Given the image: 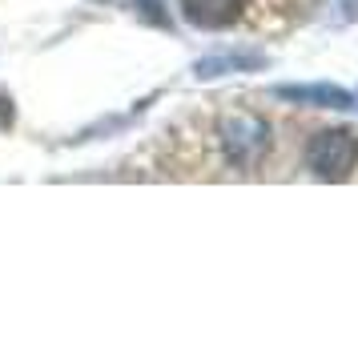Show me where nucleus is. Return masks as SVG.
Instances as JSON below:
<instances>
[{
  "label": "nucleus",
  "instance_id": "0eeeda50",
  "mask_svg": "<svg viewBox=\"0 0 358 346\" xmlns=\"http://www.w3.org/2000/svg\"><path fill=\"white\" fill-rule=\"evenodd\" d=\"M342 8H346V13H358V0H338Z\"/></svg>",
  "mask_w": 358,
  "mask_h": 346
},
{
  "label": "nucleus",
  "instance_id": "39448f33",
  "mask_svg": "<svg viewBox=\"0 0 358 346\" xmlns=\"http://www.w3.org/2000/svg\"><path fill=\"white\" fill-rule=\"evenodd\" d=\"M137 8H141V13H145L149 20H157V24L165 20V13H162V0H137Z\"/></svg>",
  "mask_w": 358,
  "mask_h": 346
},
{
  "label": "nucleus",
  "instance_id": "20e7f679",
  "mask_svg": "<svg viewBox=\"0 0 358 346\" xmlns=\"http://www.w3.org/2000/svg\"><path fill=\"white\" fill-rule=\"evenodd\" d=\"M278 97L318 105V109H350V101H355L346 89H334V85H286V89H278Z\"/></svg>",
  "mask_w": 358,
  "mask_h": 346
},
{
  "label": "nucleus",
  "instance_id": "f257e3e1",
  "mask_svg": "<svg viewBox=\"0 0 358 346\" xmlns=\"http://www.w3.org/2000/svg\"><path fill=\"white\" fill-rule=\"evenodd\" d=\"M306 165L318 178H326V182L350 178V169L358 165V137L350 129L314 133V141H310V149H306Z\"/></svg>",
  "mask_w": 358,
  "mask_h": 346
},
{
  "label": "nucleus",
  "instance_id": "f03ea898",
  "mask_svg": "<svg viewBox=\"0 0 358 346\" xmlns=\"http://www.w3.org/2000/svg\"><path fill=\"white\" fill-rule=\"evenodd\" d=\"M226 145H229V157L234 161H258L266 145H270V129L254 121V117H238V121H229L226 125Z\"/></svg>",
  "mask_w": 358,
  "mask_h": 346
},
{
  "label": "nucleus",
  "instance_id": "423d86ee",
  "mask_svg": "<svg viewBox=\"0 0 358 346\" xmlns=\"http://www.w3.org/2000/svg\"><path fill=\"white\" fill-rule=\"evenodd\" d=\"M13 121V109H8V101H0V125H8Z\"/></svg>",
  "mask_w": 358,
  "mask_h": 346
},
{
  "label": "nucleus",
  "instance_id": "7ed1b4c3",
  "mask_svg": "<svg viewBox=\"0 0 358 346\" xmlns=\"http://www.w3.org/2000/svg\"><path fill=\"white\" fill-rule=\"evenodd\" d=\"M181 8H185V17L201 24V29H226L238 20L242 13V0H181Z\"/></svg>",
  "mask_w": 358,
  "mask_h": 346
}]
</instances>
